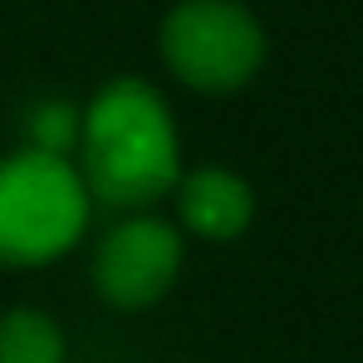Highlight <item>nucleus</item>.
Segmentation results:
<instances>
[{"label":"nucleus","instance_id":"obj_3","mask_svg":"<svg viewBox=\"0 0 363 363\" xmlns=\"http://www.w3.org/2000/svg\"><path fill=\"white\" fill-rule=\"evenodd\" d=\"M167 69L196 94H236L265 64V30L241 0H182L157 30Z\"/></svg>","mask_w":363,"mask_h":363},{"label":"nucleus","instance_id":"obj_1","mask_svg":"<svg viewBox=\"0 0 363 363\" xmlns=\"http://www.w3.org/2000/svg\"><path fill=\"white\" fill-rule=\"evenodd\" d=\"M79 177L113 211H152L182 177V138L167 99L147 79H108L79 123Z\"/></svg>","mask_w":363,"mask_h":363},{"label":"nucleus","instance_id":"obj_5","mask_svg":"<svg viewBox=\"0 0 363 363\" xmlns=\"http://www.w3.org/2000/svg\"><path fill=\"white\" fill-rule=\"evenodd\" d=\"M177 211L182 226L201 241H236L255 216V191L231 167H196L177 177Z\"/></svg>","mask_w":363,"mask_h":363},{"label":"nucleus","instance_id":"obj_2","mask_svg":"<svg viewBox=\"0 0 363 363\" xmlns=\"http://www.w3.org/2000/svg\"><path fill=\"white\" fill-rule=\"evenodd\" d=\"M89 186L69 157L20 147L0 157V265H50L89 226Z\"/></svg>","mask_w":363,"mask_h":363},{"label":"nucleus","instance_id":"obj_7","mask_svg":"<svg viewBox=\"0 0 363 363\" xmlns=\"http://www.w3.org/2000/svg\"><path fill=\"white\" fill-rule=\"evenodd\" d=\"M79 123L84 113L64 99H45L35 113H30V143L35 152H50V157H69L74 162V147H79Z\"/></svg>","mask_w":363,"mask_h":363},{"label":"nucleus","instance_id":"obj_4","mask_svg":"<svg viewBox=\"0 0 363 363\" xmlns=\"http://www.w3.org/2000/svg\"><path fill=\"white\" fill-rule=\"evenodd\" d=\"M182 275V231L152 211H133L94 250V290L113 309L157 304Z\"/></svg>","mask_w":363,"mask_h":363},{"label":"nucleus","instance_id":"obj_6","mask_svg":"<svg viewBox=\"0 0 363 363\" xmlns=\"http://www.w3.org/2000/svg\"><path fill=\"white\" fill-rule=\"evenodd\" d=\"M0 363H69L60 324L45 309H5L0 314Z\"/></svg>","mask_w":363,"mask_h":363}]
</instances>
